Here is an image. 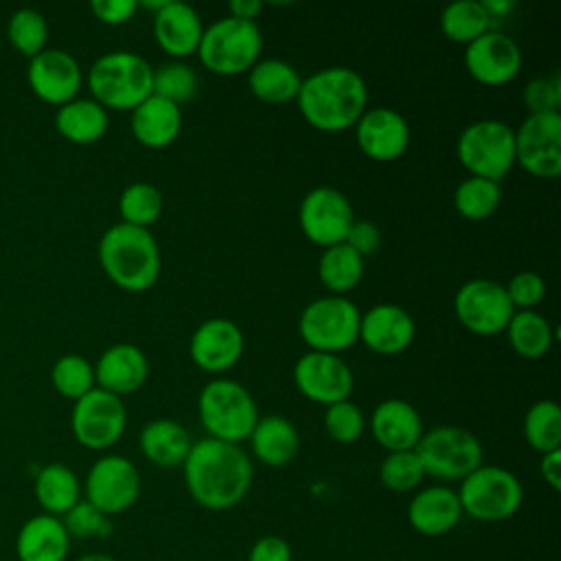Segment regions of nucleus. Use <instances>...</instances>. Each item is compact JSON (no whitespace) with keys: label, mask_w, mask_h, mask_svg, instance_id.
<instances>
[{"label":"nucleus","mask_w":561,"mask_h":561,"mask_svg":"<svg viewBox=\"0 0 561 561\" xmlns=\"http://www.w3.org/2000/svg\"><path fill=\"white\" fill-rule=\"evenodd\" d=\"M456 493L462 515L484 524L511 519L524 502V486L519 478L500 465H480L460 480Z\"/></svg>","instance_id":"nucleus-7"},{"label":"nucleus","mask_w":561,"mask_h":561,"mask_svg":"<svg viewBox=\"0 0 561 561\" xmlns=\"http://www.w3.org/2000/svg\"><path fill=\"white\" fill-rule=\"evenodd\" d=\"M70 541L61 517L37 513L20 526L15 554L18 561H66Z\"/></svg>","instance_id":"nucleus-26"},{"label":"nucleus","mask_w":561,"mask_h":561,"mask_svg":"<svg viewBox=\"0 0 561 561\" xmlns=\"http://www.w3.org/2000/svg\"><path fill=\"white\" fill-rule=\"evenodd\" d=\"M370 432L386 451H410L423 436V421L410 401L383 399L370 414Z\"/></svg>","instance_id":"nucleus-25"},{"label":"nucleus","mask_w":561,"mask_h":561,"mask_svg":"<svg viewBox=\"0 0 561 561\" xmlns=\"http://www.w3.org/2000/svg\"><path fill=\"white\" fill-rule=\"evenodd\" d=\"M515 164L541 180L561 173V112L528 114L522 121L515 129Z\"/></svg>","instance_id":"nucleus-13"},{"label":"nucleus","mask_w":561,"mask_h":561,"mask_svg":"<svg viewBox=\"0 0 561 561\" xmlns=\"http://www.w3.org/2000/svg\"><path fill=\"white\" fill-rule=\"evenodd\" d=\"M149 362L147 355L136 344H112L107 346L94 364L96 388L107 390L116 397L131 394L147 381Z\"/></svg>","instance_id":"nucleus-24"},{"label":"nucleus","mask_w":561,"mask_h":561,"mask_svg":"<svg viewBox=\"0 0 561 561\" xmlns=\"http://www.w3.org/2000/svg\"><path fill=\"white\" fill-rule=\"evenodd\" d=\"M465 68L482 85H504L522 70V50L502 31H486L465 46Z\"/></svg>","instance_id":"nucleus-17"},{"label":"nucleus","mask_w":561,"mask_h":561,"mask_svg":"<svg viewBox=\"0 0 561 561\" xmlns=\"http://www.w3.org/2000/svg\"><path fill=\"white\" fill-rule=\"evenodd\" d=\"M456 156L471 175L500 182L515 167V129L497 118L473 121L462 129Z\"/></svg>","instance_id":"nucleus-8"},{"label":"nucleus","mask_w":561,"mask_h":561,"mask_svg":"<svg viewBox=\"0 0 561 561\" xmlns=\"http://www.w3.org/2000/svg\"><path fill=\"white\" fill-rule=\"evenodd\" d=\"M188 430L173 419H151L138 436V447L142 456L162 469L182 467L191 451Z\"/></svg>","instance_id":"nucleus-29"},{"label":"nucleus","mask_w":561,"mask_h":561,"mask_svg":"<svg viewBox=\"0 0 561 561\" xmlns=\"http://www.w3.org/2000/svg\"><path fill=\"white\" fill-rule=\"evenodd\" d=\"M344 243H348L359 256H370L379 250L381 243V232L373 221L366 219H355L353 226L348 228V234L344 239Z\"/></svg>","instance_id":"nucleus-47"},{"label":"nucleus","mask_w":561,"mask_h":561,"mask_svg":"<svg viewBox=\"0 0 561 561\" xmlns=\"http://www.w3.org/2000/svg\"><path fill=\"white\" fill-rule=\"evenodd\" d=\"M248 561H291V546L280 535H263L250 546Z\"/></svg>","instance_id":"nucleus-48"},{"label":"nucleus","mask_w":561,"mask_h":561,"mask_svg":"<svg viewBox=\"0 0 561 561\" xmlns=\"http://www.w3.org/2000/svg\"><path fill=\"white\" fill-rule=\"evenodd\" d=\"M493 18L484 9L482 0H456L440 13V31L456 44H471L486 31H491Z\"/></svg>","instance_id":"nucleus-35"},{"label":"nucleus","mask_w":561,"mask_h":561,"mask_svg":"<svg viewBox=\"0 0 561 561\" xmlns=\"http://www.w3.org/2000/svg\"><path fill=\"white\" fill-rule=\"evenodd\" d=\"M412 316L392 302H381L362 313L359 340L377 355H399L414 340Z\"/></svg>","instance_id":"nucleus-21"},{"label":"nucleus","mask_w":561,"mask_h":561,"mask_svg":"<svg viewBox=\"0 0 561 561\" xmlns=\"http://www.w3.org/2000/svg\"><path fill=\"white\" fill-rule=\"evenodd\" d=\"M504 331L513 351L526 359L543 357L554 340L552 324L535 309L515 311Z\"/></svg>","instance_id":"nucleus-33"},{"label":"nucleus","mask_w":561,"mask_h":561,"mask_svg":"<svg viewBox=\"0 0 561 561\" xmlns=\"http://www.w3.org/2000/svg\"><path fill=\"white\" fill-rule=\"evenodd\" d=\"M425 478L423 465L414 449L410 451H388L379 462V482L392 493H408L421 486Z\"/></svg>","instance_id":"nucleus-41"},{"label":"nucleus","mask_w":561,"mask_h":561,"mask_svg":"<svg viewBox=\"0 0 561 561\" xmlns=\"http://www.w3.org/2000/svg\"><path fill=\"white\" fill-rule=\"evenodd\" d=\"M414 454L425 476L443 482H460L482 465V445L478 436L465 427L438 425L419 438Z\"/></svg>","instance_id":"nucleus-9"},{"label":"nucleus","mask_w":561,"mask_h":561,"mask_svg":"<svg viewBox=\"0 0 561 561\" xmlns=\"http://www.w3.org/2000/svg\"><path fill=\"white\" fill-rule=\"evenodd\" d=\"M248 440L254 458L274 469L289 465L300 451V434L296 425L280 414L259 416Z\"/></svg>","instance_id":"nucleus-28"},{"label":"nucleus","mask_w":561,"mask_h":561,"mask_svg":"<svg viewBox=\"0 0 561 561\" xmlns=\"http://www.w3.org/2000/svg\"><path fill=\"white\" fill-rule=\"evenodd\" d=\"M107 110L94 99H72L57 107L55 127L75 145H92L107 131Z\"/></svg>","instance_id":"nucleus-31"},{"label":"nucleus","mask_w":561,"mask_h":561,"mask_svg":"<svg viewBox=\"0 0 561 561\" xmlns=\"http://www.w3.org/2000/svg\"><path fill=\"white\" fill-rule=\"evenodd\" d=\"M353 221L355 215L348 197L333 186L311 188L298 208V224L302 234L322 250L342 243Z\"/></svg>","instance_id":"nucleus-15"},{"label":"nucleus","mask_w":561,"mask_h":561,"mask_svg":"<svg viewBox=\"0 0 561 561\" xmlns=\"http://www.w3.org/2000/svg\"><path fill=\"white\" fill-rule=\"evenodd\" d=\"M92 13L105 24H125L138 9L136 0H92Z\"/></svg>","instance_id":"nucleus-49"},{"label":"nucleus","mask_w":561,"mask_h":561,"mask_svg":"<svg viewBox=\"0 0 561 561\" xmlns=\"http://www.w3.org/2000/svg\"><path fill=\"white\" fill-rule=\"evenodd\" d=\"M204 24L199 13L180 0H167L153 15V37L175 61L197 53Z\"/></svg>","instance_id":"nucleus-23"},{"label":"nucleus","mask_w":561,"mask_h":561,"mask_svg":"<svg viewBox=\"0 0 561 561\" xmlns=\"http://www.w3.org/2000/svg\"><path fill=\"white\" fill-rule=\"evenodd\" d=\"M75 561H116V559L110 557V554H105V552H88V554L77 557Z\"/></svg>","instance_id":"nucleus-53"},{"label":"nucleus","mask_w":561,"mask_h":561,"mask_svg":"<svg viewBox=\"0 0 561 561\" xmlns=\"http://www.w3.org/2000/svg\"><path fill=\"white\" fill-rule=\"evenodd\" d=\"M318 276L322 285L333 294L342 296L357 287L364 276V256H359L348 243H335L322 250L318 261Z\"/></svg>","instance_id":"nucleus-34"},{"label":"nucleus","mask_w":561,"mask_h":561,"mask_svg":"<svg viewBox=\"0 0 561 561\" xmlns=\"http://www.w3.org/2000/svg\"><path fill=\"white\" fill-rule=\"evenodd\" d=\"M180 129L182 110L167 99L149 94L140 105L131 110V134L142 147H169L180 136Z\"/></svg>","instance_id":"nucleus-27"},{"label":"nucleus","mask_w":561,"mask_h":561,"mask_svg":"<svg viewBox=\"0 0 561 561\" xmlns=\"http://www.w3.org/2000/svg\"><path fill=\"white\" fill-rule=\"evenodd\" d=\"M263 35L259 24L228 15L204 26L195 55L206 70L221 77H234L248 72L259 61Z\"/></svg>","instance_id":"nucleus-6"},{"label":"nucleus","mask_w":561,"mask_h":561,"mask_svg":"<svg viewBox=\"0 0 561 561\" xmlns=\"http://www.w3.org/2000/svg\"><path fill=\"white\" fill-rule=\"evenodd\" d=\"M324 430L335 443L351 445L359 440L366 430L364 412L351 399L331 403L324 410Z\"/></svg>","instance_id":"nucleus-43"},{"label":"nucleus","mask_w":561,"mask_h":561,"mask_svg":"<svg viewBox=\"0 0 561 561\" xmlns=\"http://www.w3.org/2000/svg\"><path fill=\"white\" fill-rule=\"evenodd\" d=\"M263 11V2L259 0H232L228 2V15L245 22H256L259 13Z\"/></svg>","instance_id":"nucleus-51"},{"label":"nucleus","mask_w":561,"mask_h":561,"mask_svg":"<svg viewBox=\"0 0 561 561\" xmlns=\"http://www.w3.org/2000/svg\"><path fill=\"white\" fill-rule=\"evenodd\" d=\"M182 476L191 500L219 513L245 500L254 480V465L241 445L206 436L191 445Z\"/></svg>","instance_id":"nucleus-1"},{"label":"nucleus","mask_w":561,"mask_h":561,"mask_svg":"<svg viewBox=\"0 0 561 561\" xmlns=\"http://www.w3.org/2000/svg\"><path fill=\"white\" fill-rule=\"evenodd\" d=\"M61 522L70 539H103L112 535V517L101 513L88 500H79Z\"/></svg>","instance_id":"nucleus-44"},{"label":"nucleus","mask_w":561,"mask_h":561,"mask_svg":"<svg viewBox=\"0 0 561 561\" xmlns=\"http://www.w3.org/2000/svg\"><path fill=\"white\" fill-rule=\"evenodd\" d=\"M296 101L302 118L313 129L335 134L355 127L366 112L368 88L357 70L329 66L302 79Z\"/></svg>","instance_id":"nucleus-2"},{"label":"nucleus","mask_w":561,"mask_h":561,"mask_svg":"<svg viewBox=\"0 0 561 561\" xmlns=\"http://www.w3.org/2000/svg\"><path fill=\"white\" fill-rule=\"evenodd\" d=\"M506 296L515 311L522 309H535L543 296H546V283L537 272H517L511 276V280L504 285Z\"/></svg>","instance_id":"nucleus-45"},{"label":"nucleus","mask_w":561,"mask_h":561,"mask_svg":"<svg viewBox=\"0 0 561 561\" xmlns=\"http://www.w3.org/2000/svg\"><path fill=\"white\" fill-rule=\"evenodd\" d=\"M96 252L107 278L125 291H145L160 276V245L149 228L118 221L103 232Z\"/></svg>","instance_id":"nucleus-3"},{"label":"nucleus","mask_w":561,"mask_h":561,"mask_svg":"<svg viewBox=\"0 0 561 561\" xmlns=\"http://www.w3.org/2000/svg\"><path fill=\"white\" fill-rule=\"evenodd\" d=\"M195 90H197V75L188 64L173 59L169 64H162L160 68H153L151 94L180 105L193 99Z\"/></svg>","instance_id":"nucleus-42"},{"label":"nucleus","mask_w":561,"mask_h":561,"mask_svg":"<svg viewBox=\"0 0 561 561\" xmlns=\"http://www.w3.org/2000/svg\"><path fill=\"white\" fill-rule=\"evenodd\" d=\"M294 383L302 397L327 408L351 399L355 379L353 370L340 355L309 351L294 364Z\"/></svg>","instance_id":"nucleus-16"},{"label":"nucleus","mask_w":561,"mask_h":561,"mask_svg":"<svg viewBox=\"0 0 561 561\" xmlns=\"http://www.w3.org/2000/svg\"><path fill=\"white\" fill-rule=\"evenodd\" d=\"M462 519V508L456 489L432 484L416 491L408 504V522L423 537H443Z\"/></svg>","instance_id":"nucleus-22"},{"label":"nucleus","mask_w":561,"mask_h":561,"mask_svg":"<svg viewBox=\"0 0 561 561\" xmlns=\"http://www.w3.org/2000/svg\"><path fill=\"white\" fill-rule=\"evenodd\" d=\"M81 482L77 473L64 462H50L35 476L33 493L42 513L64 517L81 500Z\"/></svg>","instance_id":"nucleus-30"},{"label":"nucleus","mask_w":561,"mask_h":561,"mask_svg":"<svg viewBox=\"0 0 561 561\" xmlns=\"http://www.w3.org/2000/svg\"><path fill=\"white\" fill-rule=\"evenodd\" d=\"M7 37L11 42V46L24 55V57H35L37 53H42L46 48V39H48V24L46 18L35 11V9H18L7 24Z\"/></svg>","instance_id":"nucleus-40"},{"label":"nucleus","mask_w":561,"mask_h":561,"mask_svg":"<svg viewBox=\"0 0 561 561\" xmlns=\"http://www.w3.org/2000/svg\"><path fill=\"white\" fill-rule=\"evenodd\" d=\"M245 348L241 329L228 318H208L191 335L188 353L197 368L221 375L232 368Z\"/></svg>","instance_id":"nucleus-19"},{"label":"nucleus","mask_w":561,"mask_h":561,"mask_svg":"<svg viewBox=\"0 0 561 561\" xmlns=\"http://www.w3.org/2000/svg\"><path fill=\"white\" fill-rule=\"evenodd\" d=\"M197 414L208 438L241 445L248 440L259 408L250 390L234 379H210L197 397Z\"/></svg>","instance_id":"nucleus-5"},{"label":"nucleus","mask_w":561,"mask_h":561,"mask_svg":"<svg viewBox=\"0 0 561 561\" xmlns=\"http://www.w3.org/2000/svg\"><path fill=\"white\" fill-rule=\"evenodd\" d=\"M302 77L283 59H259L248 70V85L263 103H287L298 96Z\"/></svg>","instance_id":"nucleus-32"},{"label":"nucleus","mask_w":561,"mask_h":561,"mask_svg":"<svg viewBox=\"0 0 561 561\" xmlns=\"http://www.w3.org/2000/svg\"><path fill=\"white\" fill-rule=\"evenodd\" d=\"M524 105L530 114L559 112L561 105V81L557 75L530 79L524 88Z\"/></svg>","instance_id":"nucleus-46"},{"label":"nucleus","mask_w":561,"mask_h":561,"mask_svg":"<svg viewBox=\"0 0 561 561\" xmlns=\"http://www.w3.org/2000/svg\"><path fill=\"white\" fill-rule=\"evenodd\" d=\"M140 486V473L129 458L105 454L92 462L81 489L92 506L112 517L129 511L138 502Z\"/></svg>","instance_id":"nucleus-12"},{"label":"nucleus","mask_w":561,"mask_h":561,"mask_svg":"<svg viewBox=\"0 0 561 561\" xmlns=\"http://www.w3.org/2000/svg\"><path fill=\"white\" fill-rule=\"evenodd\" d=\"M127 425V410L121 397L92 388L75 401L70 412V430L79 445L92 451H103L118 443Z\"/></svg>","instance_id":"nucleus-11"},{"label":"nucleus","mask_w":561,"mask_h":561,"mask_svg":"<svg viewBox=\"0 0 561 561\" xmlns=\"http://www.w3.org/2000/svg\"><path fill=\"white\" fill-rule=\"evenodd\" d=\"M502 202L500 182L469 175L454 191V206L458 215L469 221H482L491 217Z\"/></svg>","instance_id":"nucleus-37"},{"label":"nucleus","mask_w":561,"mask_h":561,"mask_svg":"<svg viewBox=\"0 0 561 561\" xmlns=\"http://www.w3.org/2000/svg\"><path fill=\"white\" fill-rule=\"evenodd\" d=\"M458 322L476 335L502 333L515 309L502 283L491 278H471L454 296Z\"/></svg>","instance_id":"nucleus-14"},{"label":"nucleus","mask_w":561,"mask_h":561,"mask_svg":"<svg viewBox=\"0 0 561 561\" xmlns=\"http://www.w3.org/2000/svg\"><path fill=\"white\" fill-rule=\"evenodd\" d=\"M153 68L129 50L101 55L88 70L92 99L105 110H134L151 94Z\"/></svg>","instance_id":"nucleus-4"},{"label":"nucleus","mask_w":561,"mask_h":561,"mask_svg":"<svg viewBox=\"0 0 561 561\" xmlns=\"http://www.w3.org/2000/svg\"><path fill=\"white\" fill-rule=\"evenodd\" d=\"M359 320L362 311L355 302L331 294L311 300L302 309L298 333L311 351L337 355L359 340Z\"/></svg>","instance_id":"nucleus-10"},{"label":"nucleus","mask_w":561,"mask_h":561,"mask_svg":"<svg viewBox=\"0 0 561 561\" xmlns=\"http://www.w3.org/2000/svg\"><path fill=\"white\" fill-rule=\"evenodd\" d=\"M50 381L61 397L77 401L92 388H96L94 364L77 353L61 355L50 368Z\"/></svg>","instance_id":"nucleus-39"},{"label":"nucleus","mask_w":561,"mask_h":561,"mask_svg":"<svg viewBox=\"0 0 561 561\" xmlns=\"http://www.w3.org/2000/svg\"><path fill=\"white\" fill-rule=\"evenodd\" d=\"M524 438L539 454L561 449V410L557 401L541 399L528 408L524 416Z\"/></svg>","instance_id":"nucleus-36"},{"label":"nucleus","mask_w":561,"mask_h":561,"mask_svg":"<svg viewBox=\"0 0 561 561\" xmlns=\"http://www.w3.org/2000/svg\"><path fill=\"white\" fill-rule=\"evenodd\" d=\"M482 4H484V9L489 11V15H491L493 20H495V18H502V15H506V13H511L513 7H515L513 0H482Z\"/></svg>","instance_id":"nucleus-52"},{"label":"nucleus","mask_w":561,"mask_h":561,"mask_svg":"<svg viewBox=\"0 0 561 561\" xmlns=\"http://www.w3.org/2000/svg\"><path fill=\"white\" fill-rule=\"evenodd\" d=\"M26 79L37 99L50 105H64L77 99L83 72L70 53L61 48H44L28 59Z\"/></svg>","instance_id":"nucleus-18"},{"label":"nucleus","mask_w":561,"mask_h":561,"mask_svg":"<svg viewBox=\"0 0 561 561\" xmlns=\"http://www.w3.org/2000/svg\"><path fill=\"white\" fill-rule=\"evenodd\" d=\"M355 140L370 160L392 162L410 145V125L392 107H368L355 123Z\"/></svg>","instance_id":"nucleus-20"},{"label":"nucleus","mask_w":561,"mask_h":561,"mask_svg":"<svg viewBox=\"0 0 561 561\" xmlns=\"http://www.w3.org/2000/svg\"><path fill=\"white\" fill-rule=\"evenodd\" d=\"M539 473L552 491H561V449L541 454Z\"/></svg>","instance_id":"nucleus-50"},{"label":"nucleus","mask_w":561,"mask_h":561,"mask_svg":"<svg viewBox=\"0 0 561 561\" xmlns=\"http://www.w3.org/2000/svg\"><path fill=\"white\" fill-rule=\"evenodd\" d=\"M118 213L123 224L149 228L162 213V193L149 182H134L123 188Z\"/></svg>","instance_id":"nucleus-38"}]
</instances>
